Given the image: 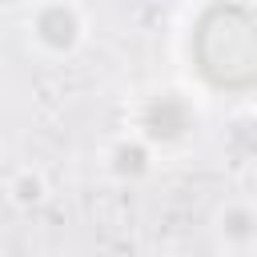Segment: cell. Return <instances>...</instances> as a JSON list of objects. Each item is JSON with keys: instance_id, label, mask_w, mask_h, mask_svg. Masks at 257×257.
Listing matches in <instances>:
<instances>
[{"instance_id": "obj_4", "label": "cell", "mask_w": 257, "mask_h": 257, "mask_svg": "<svg viewBox=\"0 0 257 257\" xmlns=\"http://www.w3.org/2000/svg\"><path fill=\"white\" fill-rule=\"evenodd\" d=\"M112 169H116V177H141L145 169H149V149L145 145H116V153H112Z\"/></svg>"}, {"instance_id": "obj_3", "label": "cell", "mask_w": 257, "mask_h": 257, "mask_svg": "<svg viewBox=\"0 0 257 257\" xmlns=\"http://www.w3.org/2000/svg\"><path fill=\"white\" fill-rule=\"evenodd\" d=\"M32 32H36V40H40L48 52H72L76 40H80V16H76L72 4L52 0V4H44V8L32 16Z\"/></svg>"}, {"instance_id": "obj_1", "label": "cell", "mask_w": 257, "mask_h": 257, "mask_svg": "<svg viewBox=\"0 0 257 257\" xmlns=\"http://www.w3.org/2000/svg\"><path fill=\"white\" fill-rule=\"evenodd\" d=\"M193 56L213 88L245 92L257 80V40L245 4H213L193 28Z\"/></svg>"}, {"instance_id": "obj_5", "label": "cell", "mask_w": 257, "mask_h": 257, "mask_svg": "<svg viewBox=\"0 0 257 257\" xmlns=\"http://www.w3.org/2000/svg\"><path fill=\"white\" fill-rule=\"evenodd\" d=\"M225 237L249 241V237H253V213H249V209H229V213H225Z\"/></svg>"}, {"instance_id": "obj_2", "label": "cell", "mask_w": 257, "mask_h": 257, "mask_svg": "<svg viewBox=\"0 0 257 257\" xmlns=\"http://www.w3.org/2000/svg\"><path fill=\"white\" fill-rule=\"evenodd\" d=\"M193 120L197 116H193L189 100L177 96V92H157L141 108V133L153 145H177V141H185L189 128H193Z\"/></svg>"}]
</instances>
